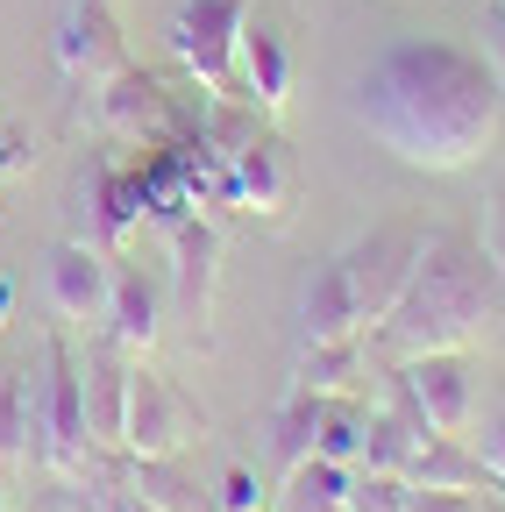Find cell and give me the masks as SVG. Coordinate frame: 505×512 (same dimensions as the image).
<instances>
[{
  "mask_svg": "<svg viewBox=\"0 0 505 512\" xmlns=\"http://www.w3.org/2000/svg\"><path fill=\"white\" fill-rule=\"evenodd\" d=\"M356 121L413 171H470L505 121V86L470 43L399 36L363 72Z\"/></svg>",
  "mask_w": 505,
  "mask_h": 512,
  "instance_id": "obj_1",
  "label": "cell"
},
{
  "mask_svg": "<svg viewBox=\"0 0 505 512\" xmlns=\"http://www.w3.org/2000/svg\"><path fill=\"white\" fill-rule=\"evenodd\" d=\"M498 299H505V278L491 271L484 242H470L463 228H434L420 242V264H413L399 306L377 320V335H385V349H399V356L463 349L470 335H484Z\"/></svg>",
  "mask_w": 505,
  "mask_h": 512,
  "instance_id": "obj_2",
  "label": "cell"
},
{
  "mask_svg": "<svg viewBox=\"0 0 505 512\" xmlns=\"http://www.w3.org/2000/svg\"><path fill=\"white\" fill-rule=\"evenodd\" d=\"M29 448H36V463L57 470V477H79L86 456H93L79 363H72L65 342H43V370L29 377Z\"/></svg>",
  "mask_w": 505,
  "mask_h": 512,
  "instance_id": "obj_3",
  "label": "cell"
},
{
  "mask_svg": "<svg viewBox=\"0 0 505 512\" xmlns=\"http://www.w3.org/2000/svg\"><path fill=\"white\" fill-rule=\"evenodd\" d=\"M207 434V413L178 392V384L150 363H129V413H121V448L129 456H185Z\"/></svg>",
  "mask_w": 505,
  "mask_h": 512,
  "instance_id": "obj_4",
  "label": "cell"
},
{
  "mask_svg": "<svg viewBox=\"0 0 505 512\" xmlns=\"http://www.w3.org/2000/svg\"><path fill=\"white\" fill-rule=\"evenodd\" d=\"M257 0H178L171 8V50L200 79V93H235V43Z\"/></svg>",
  "mask_w": 505,
  "mask_h": 512,
  "instance_id": "obj_5",
  "label": "cell"
},
{
  "mask_svg": "<svg viewBox=\"0 0 505 512\" xmlns=\"http://www.w3.org/2000/svg\"><path fill=\"white\" fill-rule=\"evenodd\" d=\"M420 242H427V228H413V221H377L370 235H356V242L342 249V271H349V285H356L363 328H377V320L399 306V292H406V278H413V264H420Z\"/></svg>",
  "mask_w": 505,
  "mask_h": 512,
  "instance_id": "obj_6",
  "label": "cell"
},
{
  "mask_svg": "<svg viewBox=\"0 0 505 512\" xmlns=\"http://www.w3.org/2000/svg\"><path fill=\"white\" fill-rule=\"evenodd\" d=\"M399 399L420 413L427 434H463L470 413H477V392H470V370L456 349H427V356H399Z\"/></svg>",
  "mask_w": 505,
  "mask_h": 512,
  "instance_id": "obj_7",
  "label": "cell"
},
{
  "mask_svg": "<svg viewBox=\"0 0 505 512\" xmlns=\"http://www.w3.org/2000/svg\"><path fill=\"white\" fill-rule=\"evenodd\" d=\"M214 285H221V228L214 221H171V306L193 328V342H207Z\"/></svg>",
  "mask_w": 505,
  "mask_h": 512,
  "instance_id": "obj_8",
  "label": "cell"
},
{
  "mask_svg": "<svg viewBox=\"0 0 505 512\" xmlns=\"http://www.w3.org/2000/svg\"><path fill=\"white\" fill-rule=\"evenodd\" d=\"M57 64H65L72 79H86V86L114 79L121 64H129L107 0H65V8H57Z\"/></svg>",
  "mask_w": 505,
  "mask_h": 512,
  "instance_id": "obj_9",
  "label": "cell"
},
{
  "mask_svg": "<svg viewBox=\"0 0 505 512\" xmlns=\"http://www.w3.org/2000/svg\"><path fill=\"white\" fill-rule=\"evenodd\" d=\"M299 192V164H292V143L257 128L242 150H228V200L257 207V214H285Z\"/></svg>",
  "mask_w": 505,
  "mask_h": 512,
  "instance_id": "obj_10",
  "label": "cell"
},
{
  "mask_svg": "<svg viewBox=\"0 0 505 512\" xmlns=\"http://www.w3.org/2000/svg\"><path fill=\"white\" fill-rule=\"evenodd\" d=\"M235 79H242V93H249V107H257V114H278V107L292 100V36H285L264 8H249V22H242Z\"/></svg>",
  "mask_w": 505,
  "mask_h": 512,
  "instance_id": "obj_11",
  "label": "cell"
},
{
  "mask_svg": "<svg viewBox=\"0 0 505 512\" xmlns=\"http://www.w3.org/2000/svg\"><path fill=\"white\" fill-rule=\"evenodd\" d=\"M107 299H114V264L107 249L93 242H57L50 249V306L65 320H107Z\"/></svg>",
  "mask_w": 505,
  "mask_h": 512,
  "instance_id": "obj_12",
  "label": "cell"
},
{
  "mask_svg": "<svg viewBox=\"0 0 505 512\" xmlns=\"http://www.w3.org/2000/svg\"><path fill=\"white\" fill-rule=\"evenodd\" d=\"M363 335V306H356V285L342 271V256L313 264V278L299 285V349L306 342H349Z\"/></svg>",
  "mask_w": 505,
  "mask_h": 512,
  "instance_id": "obj_13",
  "label": "cell"
},
{
  "mask_svg": "<svg viewBox=\"0 0 505 512\" xmlns=\"http://www.w3.org/2000/svg\"><path fill=\"white\" fill-rule=\"evenodd\" d=\"M79 392H86V434H93V448H114L121 441V413H129V349L100 342L79 363Z\"/></svg>",
  "mask_w": 505,
  "mask_h": 512,
  "instance_id": "obj_14",
  "label": "cell"
},
{
  "mask_svg": "<svg viewBox=\"0 0 505 512\" xmlns=\"http://www.w3.org/2000/svg\"><path fill=\"white\" fill-rule=\"evenodd\" d=\"M100 121L114 128V136H164L171 128V93L150 72L121 64L114 79H100Z\"/></svg>",
  "mask_w": 505,
  "mask_h": 512,
  "instance_id": "obj_15",
  "label": "cell"
},
{
  "mask_svg": "<svg viewBox=\"0 0 505 512\" xmlns=\"http://www.w3.org/2000/svg\"><path fill=\"white\" fill-rule=\"evenodd\" d=\"M79 207H93V249H121L129 228H136V214L150 207V192L136 178H121V171L100 164L93 178H79Z\"/></svg>",
  "mask_w": 505,
  "mask_h": 512,
  "instance_id": "obj_16",
  "label": "cell"
},
{
  "mask_svg": "<svg viewBox=\"0 0 505 512\" xmlns=\"http://www.w3.org/2000/svg\"><path fill=\"white\" fill-rule=\"evenodd\" d=\"M164 335V320H157V285L143 271H114V299H107V342L114 349H129V356H150Z\"/></svg>",
  "mask_w": 505,
  "mask_h": 512,
  "instance_id": "obj_17",
  "label": "cell"
},
{
  "mask_svg": "<svg viewBox=\"0 0 505 512\" xmlns=\"http://www.w3.org/2000/svg\"><path fill=\"white\" fill-rule=\"evenodd\" d=\"M420 441H427L420 413H413L406 399H392V413H370V420H363V456H356V470H392V477H406L413 456H420Z\"/></svg>",
  "mask_w": 505,
  "mask_h": 512,
  "instance_id": "obj_18",
  "label": "cell"
},
{
  "mask_svg": "<svg viewBox=\"0 0 505 512\" xmlns=\"http://www.w3.org/2000/svg\"><path fill=\"white\" fill-rule=\"evenodd\" d=\"M356 377H363V342H306L299 363H292V384L285 392H313V399H342L356 392Z\"/></svg>",
  "mask_w": 505,
  "mask_h": 512,
  "instance_id": "obj_19",
  "label": "cell"
},
{
  "mask_svg": "<svg viewBox=\"0 0 505 512\" xmlns=\"http://www.w3.org/2000/svg\"><path fill=\"white\" fill-rule=\"evenodd\" d=\"M406 484H420V491H484V463L463 448V434H427Z\"/></svg>",
  "mask_w": 505,
  "mask_h": 512,
  "instance_id": "obj_20",
  "label": "cell"
},
{
  "mask_svg": "<svg viewBox=\"0 0 505 512\" xmlns=\"http://www.w3.org/2000/svg\"><path fill=\"white\" fill-rule=\"evenodd\" d=\"M271 512H349V463L306 456L299 470H285V491Z\"/></svg>",
  "mask_w": 505,
  "mask_h": 512,
  "instance_id": "obj_21",
  "label": "cell"
},
{
  "mask_svg": "<svg viewBox=\"0 0 505 512\" xmlns=\"http://www.w3.org/2000/svg\"><path fill=\"white\" fill-rule=\"evenodd\" d=\"M321 413H328V399L285 392V406H278V420H271V456H278V470H299L313 448H321Z\"/></svg>",
  "mask_w": 505,
  "mask_h": 512,
  "instance_id": "obj_22",
  "label": "cell"
},
{
  "mask_svg": "<svg viewBox=\"0 0 505 512\" xmlns=\"http://www.w3.org/2000/svg\"><path fill=\"white\" fill-rule=\"evenodd\" d=\"M313 456H328V463H349V470H356V456H363V413L349 406V392L328 399V413H321V448H313Z\"/></svg>",
  "mask_w": 505,
  "mask_h": 512,
  "instance_id": "obj_23",
  "label": "cell"
},
{
  "mask_svg": "<svg viewBox=\"0 0 505 512\" xmlns=\"http://www.w3.org/2000/svg\"><path fill=\"white\" fill-rule=\"evenodd\" d=\"M413 484L392 470H349V512H406Z\"/></svg>",
  "mask_w": 505,
  "mask_h": 512,
  "instance_id": "obj_24",
  "label": "cell"
},
{
  "mask_svg": "<svg viewBox=\"0 0 505 512\" xmlns=\"http://www.w3.org/2000/svg\"><path fill=\"white\" fill-rule=\"evenodd\" d=\"M136 491L157 505V512H193V498H185V491H193V484H185V477H171V456H136Z\"/></svg>",
  "mask_w": 505,
  "mask_h": 512,
  "instance_id": "obj_25",
  "label": "cell"
},
{
  "mask_svg": "<svg viewBox=\"0 0 505 512\" xmlns=\"http://www.w3.org/2000/svg\"><path fill=\"white\" fill-rule=\"evenodd\" d=\"M214 512H264V484H257V470H221V484H214Z\"/></svg>",
  "mask_w": 505,
  "mask_h": 512,
  "instance_id": "obj_26",
  "label": "cell"
},
{
  "mask_svg": "<svg viewBox=\"0 0 505 512\" xmlns=\"http://www.w3.org/2000/svg\"><path fill=\"white\" fill-rule=\"evenodd\" d=\"M477 463H484V477L505 491V413H491L484 420V441H477Z\"/></svg>",
  "mask_w": 505,
  "mask_h": 512,
  "instance_id": "obj_27",
  "label": "cell"
},
{
  "mask_svg": "<svg viewBox=\"0 0 505 512\" xmlns=\"http://www.w3.org/2000/svg\"><path fill=\"white\" fill-rule=\"evenodd\" d=\"M406 512H484V505H477V491H420L413 484Z\"/></svg>",
  "mask_w": 505,
  "mask_h": 512,
  "instance_id": "obj_28",
  "label": "cell"
},
{
  "mask_svg": "<svg viewBox=\"0 0 505 512\" xmlns=\"http://www.w3.org/2000/svg\"><path fill=\"white\" fill-rule=\"evenodd\" d=\"M484 256H491V271L505 278V192L484 207Z\"/></svg>",
  "mask_w": 505,
  "mask_h": 512,
  "instance_id": "obj_29",
  "label": "cell"
},
{
  "mask_svg": "<svg viewBox=\"0 0 505 512\" xmlns=\"http://www.w3.org/2000/svg\"><path fill=\"white\" fill-rule=\"evenodd\" d=\"M484 64L498 72V86H505V8L484 15Z\"/></svg>",
  "mask_w": 505,
  "mask_h": 512,
  "instance_id": "obj_30",
  "label": "cell"
},
{
  "mask_svg": "<svg viewBox=\"0 0 505 512\" xmlns=\"http://www.w3.org/2000/svg\"><path fill=\"white\" fill-rule=\"evenodd\" d=\"M121 512H157V505L150 498H121Z\"/></svg>",
  "mask_w": 505,
  "mask_h": 512,
  "instance_id": "obj_31",
  "label": "cell"
},
{
  "mask_svg": "<svg viewBox=\"0 0 505 512\" xmlns=\"http://www.w3.org/2000/svg\"><path fill=\"white\" fill-rule=\"evenodd\" d=\"M0 320H8V285H0Z\"/></svg>",
  "mask_w": 505,
  "mask_h": 512,
  "instance_id": "obj_32",
  "label": "cell"
},
{
  "mask_svg": "<svg viewBox=\"0 0 505 512\" xmlns=\"http://www.w3.org/2000/svg\"><path fill=\"white\" fill-rule=\"evenodd\" d=\"M491 8H505V0H491Z\"/></svg>",
  "mask_w": 505,
  "mask_h": 512,
  "instance_id": "obj_33",
  "label": "cell"
},
{
  "mask_svg": "<svg viewBox=\"0 0 505 512\" xmlns=\"http://www.w3.org/2000/svg\"><path fill=\"white\" fill-rule=\"evenodd\" d=\"M498 306H505V299H498Z\"/></svg>",
  "mask_w": 505,
  "mask_h": 512,
  "instance_id": "obj_34",
  "label": "cell"
}]
</instances>
